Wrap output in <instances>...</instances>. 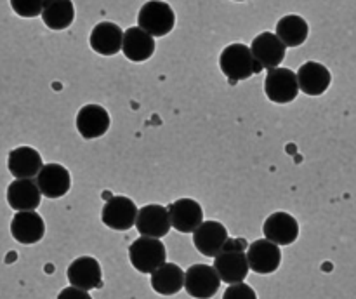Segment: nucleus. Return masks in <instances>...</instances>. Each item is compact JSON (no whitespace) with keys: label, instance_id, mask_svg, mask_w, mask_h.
I'll use <instances>...</instances> for the list:
<instances>
[{"label":"nucleus","instance_id":"f257e3e1","mask_svg":"<svg viewBox=\"0 0 356 299\" xmlns=\"http://www.w3.org/2000/svg\"><path fill=\"white\" fill-rule=\"evenodd\" d=\"M214 268L225 284H240L249 275V261L243 240H228L225 249L214 257Z\"/></svg>","mask_w":356,"mask_h":299},{"label":"nucleus","instance_id":"f03ea898","mask_svg":"<svg viewBox=\"0 0 356 299\" xmlns=\"http://www.w3.org/2000/svg\"><path fill=\"white\" fill-rule=\"evenodd\" d=\"M219 68L232 82L247 80L259 73V63L254 59L252 49L245 44H229L219 56Z\"/></svg>","mask_w":356,"mask_h":299},{"label":"nucleus","instance_id":"7ed1b4c3","mask_svg":"<svg viewBox=\"0 0 356 299\" xmlns=\"http://www.w3.org/2000/svg\"><path fill=\"white\" fill-rule=\"evenodd\" d=\"M129 261L139 273L152 275L167 263V249L160 239L141 235L129 247Z\"/></svg>","mask_w":356,"mask_h":299},{"label":"nucleus","instance_id":"20e7f679","mask_svg":"<svg viewBox=\"0 0 356 299\" xmlns=\"http://www.w3.org/2000/svg\"><path fill=\"white\" fill-rule=\"evenodd\" d=\"M138 26L152 37H165L176 26V14L172 7L162 0H149L139 9Z\"/></svg>","mask_w":356,"mask_h":299},{"label":"nucleus","instance_id":"39448f33","mask_svg":"<svg viewBox=\"0 0 356 299\" xmlns=\"http://www.w3.org/2000/svg\"><path fill=\"white\" fill-rule=\"evenodd\" d=\"M298 73L289 68H271L268 70L266 80H264V92L268 99L277 104H287L298 97L299 94Z\"/></svg>","mask_w":356,"mask_h":299},{"label":"nucleus","instance_id":"423d86ee","mask_svg":"<svg viewBox=\"0 0 356 299\" xmlns=\"http://www.w3.org/2000/svg\"><path fill=\"white\" fill-rule=\"evenodd\" d=\"M221 278L214 266L193 264L184 271V291L195 299H211L218 294Z\"/></svg>","mask_w":356,"mask_h":299},{"label":"nucleus","instance_id":"0eeeda50","mask_svg":"<svg viewBox=\"0 0 356 299\" xmlns=\"http://www.w3.org/2000/svg\"><path fill=\"white\" fill-rule=\"evenodd\" d=\"M138 205L124 195H117L111 197L106 204L103 205L101 211V221L108 226V228L115 229V232H127L132 226H136V219H138Z\"/></svg>","mask_w":356,"mask_h":299},{"label":"nucleus","instance_id":"6e6552de","mask_svg":"<svg viewBox=\"0 0 356 299\" xmlns=\"http://www.w3.org/2000/svg\"><path fill=\"white\" fill-rule=\"evenodd\" d=\"M249 268L257 275H271L280 268L282 250L280 245L268 239H259L247 247Z\"/></svg>","mask_w":356,"mask_h":299},{"label":"nucleus","instance_id":"1a4fd4ad","mask_svg":"<svg viewBox=\"0 0 356 299\" xmlns=\"http://www.w3.org/2000/svg\"><path fill=\"white\" fill-rule=\"evenodd\" d=\"M70 285L83 289V291H92L103 285V270L96 257L80 256L66 270Z\"/></svg>","mask_w":356,"mask_h":299},{"label":"nucleus","instance_id":"9d476101","mask_svg":"<svg viewBox=\"0 0 356 299\" xmlns=\"http://www.w3.org/2000/svg\"><path fill=\"white\" fill-rule=\"evenodd\" d=\"M228 240L229 235L226 226L219 221H212V219H207V221L202 223L197 228V232L193 233L195 247L205 257L218 256L225 249Z\"/></svg>","mask_w":356,"mask_h":299},{"label":"nucleus","instance_id":"9b49d317","mask_svg":"<svg viewBox=\"0 0 356 299\" xmlns=\"http://www.w3.org/2000/svg\"><path fill=\"white\" fill-rule=\"evenodd\" d=\"M136 228L138 233L143 236H153V239H162L170 232L169 209H165L160 204H148L143 205L138 212L136 219Z\"/></svg>","mask_w":356,"mask_h":299},{"label":"nucleus","instance_id":"f8f14e48","mask_svg":"<svg viewBox=\"0 0 356 299\" xmlns=\"http://www.w3.org/2000/svg\"><path fill=\"white\" fill-rule=\"evenodd\" d=\"M250 49H252L254 59L264 70L280 66L285 59V52H287V45L278 38L277 33H271V31H263L257 35L252 40Z\"/></svg>","mask_w":356,"mask_h":299},{"label":"nucleus","instance_id":"ddd939ff","mask_svg":"<svg viewBox=\"0 0 356 299\" xmlns=\"http://www.w3.org/2000/svg\"><path fill=\"white\" fill-rule=\"evenodd\" d=\"M170 225L179 233H195L204 223V209L193 198H179L169 205Z\"/></svg>","mask_w":356,"mask_h":299},{"label":"nucleus","instance_id":"4468645a","mask_svg":"<svg viewBox=\"0 0 356 299\" xmlns=\"http://www.w3.org/2000/svg\"><path fill=\"white\" fill-rule=\"evenodd\" d=\"M42 195L47 198H61L72 188V176L61 163H44L40 172L35 177Z\"/></svg>","mask_w":356,"mask_h":299},{"label":"nucleus","instance_id":"2eb2a0df","mask_svg":"<svg viewBox=\"0 0 356 299\" xmlns=\"http://www.w3.org/2000/svg\"><path fill=\"white\" fill-rule=\"evenodd\" d=\"M111 124L110 113L101 104H86L76 113V131L83 139L101 138Z\"/></svg>","mask_w":356,"mask_h":299},{"label":"nucleus","instance_id":"dca6fc26","mask_svg":"<svg viewBox=\"0 0 356 299\" xmlns=\"http://www.w3.org/2000/svg\"><path fill=\"white\" fill-rule=\"evenodd\" d=\"M10 233L16 242L23 245H33L44 239L45 223L42 216L35 211L16 212L10 221Z\"/></svg>","mask_w":356,"mask_h":299},{"label":"nucleus","instance_id":"f3484780","mask_svg":"<svg viewBox=\"0 0 356 299\" xmlns=\"http://www.w3.org/2000/svg\"><path fill=\"white\" fill-rule=\"evenodd\" d=\"M263 233L264 239L271 240L277 245H291L299 236V223L289 212H273L264 221Z\"/></svg>","mask_w":356,"mask_h":299},{"label":"nucleus","instance_id":"a211bd4d","mask_svg":"<svg viewBox=\"0 0 356 299\" xmlns=\"http://www.w3.org/2000/svg\"><path fill=\"white\" fill-rule=\"evenodd\" d=\"M42 191L38 188L35 177H26V179H14L7 186V204L16 212L35 211L40 205Z\"/></svg>","mask_w":356,"mask_h":299},{"label":"nucleus","instance_id":"6ab92c4d","mask_svg":"<svg viewBox=\"0 0 356 299\" xmlns=\"http://www.w3.org/2000/svg\"><path fill=\"white\" fill-rule=\"evenodd\" d=\"M90 49L101 56H115L122 51L124 31L111 21H103L92 28L89 37Z\"/></svg>","mask_w":356,"mask_h":299},{"label":"nucleus","instance_id":"aec40b11","mask_svg":"<svg viewBox=\"0 0 356 299\" xmlns=\"http://www.w3.org/2000/svg\"><path fill=\"white\" fill-rule=\"evenodd\" d=\"M299 89L308 96H322L332 83V75L329 68L322 63L306 61L298 70Z\"/></svg>","mask_w":356,"mask_h":299},{"label":"nucleus","instance_id":"412c9836","mask_svg":"<svg viewBox=\"0 0 356 299\" xmlns=\"http://www.w3.org/2000/svg\"><path fill=\"white\" fill-rule=\"evenodd\" d=\"M42 167H44V162H42L40 153L31 146H17L9 152L7 169L16 179L37 177Z\"/></svg>","mask_w":356,"mask_h":299},{"label":"nucleus","instance_id":"4be33fe9","mask_svg":"<svg viewBox=\"0 0 356 299\" xmlns=\"http://www.w3.org/2000/svg\"><path fill=\"white\" fill-rule=\"evenodd\" d=\"M122 52L129 61L143 63L148 61L155 52V37L139 26H132L124 31V44Z\"/></svg>","mask_w":356,"mask_h":299},{"label":"nucleus","instance_id":"5701e85b","mask_svg":"<svg viewBox=\"0 0 356 299\" xmlns=\"http://www.w3.org/2000/svg\"><path fill=\"white\" fill-rule=\"evenodd\" d=\"M152 289L160 296H174L184 289V271L177 264L165 263L155 270L149 278Z\"/></svg>","mask_w":356,"mask_h":299},{"label":"nucleus","instance_id":"b1692460","mask_svg":"<svg viewBox=\"0 0 356 299\" xmlns=\"http://www.w3.org/2000/svg\"><path fill=\"white\" fill-rule=\"evenodd\" d=\"M42 19L51 30H66L75 19V6L72 0H45Z\"/></svg>","mask_w":356,"mask_h":299},{"label":"nucleus","instance_id":"393cba45","mask_svg":"<svg viewBox=\"0 0 356 299\" xmlns=\"http://www.w3.org/2000/svg\"><path fill=\"white\" fill-rule=\"evenodd\" d=\"M277 35L287 47H299L309 35L308 21L298 14H287L277 23Z\"/></svg>","mask_w":356,"mask_h":299},{"label":"nucleus","instance_id":"a878e982","mask_svg":"<svg viewBox=\"0 0 356 299\" xmlns=\"http://www.w3.org/2000/svg\"><path fill=\"white\" fill-rule=\"evenodd\" d=\"M14 13L21 17H37L42 16L45 0H9Z\"/></svg>","mask_w":356,"mask_h":299},{"label":"nucleus","instance_id":"bb28decb","mask_svg":"<svg viewBox=\"0 0 356 299\" xmlns=\"http://www.w3.org/2000/svg\"><path fill=\"white\" fill-rule=\"evenodd\" d=\"M222 299H257L256 291L249 284H232L222 294Z\"/></svg>","mask_w":356,"mask_h":299},{"label":"nucleus","instance_id":"cd10ccee","mask_svg":"<svg viewBox=\"0 0 356 299\" xmlns=\"http://www.w3.org/2000/svg\"><path fill=\"white\" fill-rule=\"evenodd\" d=\"M58 299H92V298H90L89 291H83V289L70 285V287L63 289V291L59 292Z\"/></svg>","mask_w":356,"mask_h":299},{"label":"nucleus","instance_id":"c85d7f7f","mask_svg":"<svg viewBox=\"0 0 356 299\" xmlns=\"http://www.w3.org/2000/svg\"><path fill=\"white\" fill-rule=\"evenodd\" d=\"M235 2H245V0H235Z\"/></svg>","mask_w":356,"mask_h":299}]
</instances>
